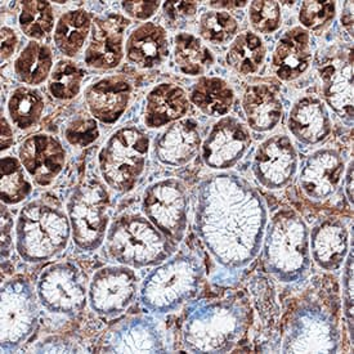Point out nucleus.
I'll return each instance as SVG.
<instances>
[{
	"instance_id": "4",
	"label": "nucleus",
	"mask_w": 354,
	"mask_h": 354,
	"mask_svg": "<svg viewBox=\"0 0 354 354\" xmlns=\"http://www.w3.org/2000/svg\"><path fill=\"white\" fill-rule=\"evenodd\" d=\"M204 266L191 254L170 257L149 272L140 288V303L153 315H168L198 294Z\"/></svg>"
},
{
	"instance_id": "46",
	"label": "nucleus",
	"mask_w": 354,
	"mask_h": 354,
	"mask_svg": "<svg viewBox=\"0 0 354 354\" xmlns=\"http://www.w3.org/2000/svg\"><path fill=\"white\" fill-rule=\"evenodd\" d=\"M19 44V37L13 28L8 26L1 28V62L8 61L13 56Z\"/></svg>"
},
{
	"instance_id": "44",
	"label": "nucleus",
	"mask_w": 354,
	"mask_h": 354,
	"mask_svg": "<svg viewBox=\"0 0 354 354\" xmlns=\"http://www.w3.org/2000/svg\"><path fill=\"white\" fill-rule=\"evenodd\" d=\"M122 8L131 19L147 21L159 10L160 1H122Z\"/></svg>"
},
{
	"instance_id": "16",
	"label": "nucleus",
	"mask_w": 354,
	"mask_h": 354,
	"mask_svg": "<svg viewBox=\"0 0 354 354\" xmlns=\"http://www.w3.org/2000/svg\"><path fill=\"white\" fill-rule=\"evenodd\" d=\"M252 146L248 127L233 116H223L212 127L201 146V158L207 168L228 170L233 168Z\"/></svg>"
},
{
	"instance_id": "15",
	"label": "nucleus",
	"mask_w": 354,
	"mask_h": 354,
	"mask_svg": "<svg viewBox=\"0 0 354 354\" xmlns=\"http://www.w3.org/2000/svg\"><path fill=\"white\" fill-rule=\"evenodd\" d=\"M298 152L285 134L261 142L252 159V173L261 186L277 191L289 186L298 171Z\"/></svg>"
},
{
	"instance_id": "12",
	"label": "nucleus",
	"mask_w": 354,
	"mask_h": 354,
	"mask_svg": "<svg viewBox=\"0 0 354 354\" xmlns=\"http://www.w3.org/2000/svg\"><path fill=\"white\" fill-rule=\"evenodd\" d=\"M188 205L186 186L177 178L153 182L142 196L143 214L173 245L185 239Z\"/></svg>"
},
{
	"instance_id": "45",
	"label": "nucleus",
	"mask_w": 354,
	"mask_h": 354,
	"mask_svg": "<svg viewBox=\"0 0 354 354\" xmlns=\"http://www.w3.org/2000/svg\"><path fill=\"white\" fill-rule=\"evenodd\" d=\"M12 232H13V219L7 205L1 204V261L8 258L12 246Z\"/></svg>"
},
{
	"instance_id": "33",
	"label": "nucleus",
	"mask_w": 354,
	"mask_h": 354,
	"mask_svg": "<svg viewBox=\"0 0 354 354\" xmlns=\"http://www.w3.org/2000/svg\"><path fill=\"white\" fill-rule=\"evenodd\" d=\"M7 110L12 124L19 131L37 127L46 111L43 94L32 86H19L10 95Z\"/></svg>"
},
{
	"instance_id": "35",
	"label": "nucleus",
	"mask_w": 354,
	"mask_h": 354,
	"mask_svg": "<svg viewBox=\"0 0 354 354\" xmlns=\"http://www.w3.org/2000/svg\"><path fill=\"white\" fill-rule=\"evenodd\" d=\"M21 161L13 156L1 158L0 198L4 205H19L32 192V185Z\"/></svg>"
},
{
	"instance_id": "29",
	"label": "nucleus",
	"mask_w": 354,
	"mask_h": 354,
	"mask_svg": "<svg viewBox=\"0 0 354 354\" xmlns=\"http://www.w3.org/2000/svg\"><path fill=\"white\" fill-rule=\"evenodd\" d=\"M188 98L203 113L221 118L232 110L234 91L222 77L201 76L192 86Z\"/></svg>"
},
{
	"instance_id": "32",
	"label": "nucleus",
	"mask_w": 354,
	"mask_h": 354,
	"mask_svg": "<svg viewBox=\"0 0 354 354\" xmlns=\"http://www.w3.org/2000/svg\"><path fill=\"white\" fill-rule=\"evenodd\" d=\"M173 58L178 70L188 76L204 75L214 65L213 52L194 34L180 32L174 37Z\"/></svg>"
},
{
	"instance_id": "34",
	"label": "nucleus",
	"mask_w": 354,
	"mask_h": 354,
	"mask_svg": "<svg viewBox=\"0 0 354 354\" xmlns=\"http://www.w3.org/2000/svg\"><path fill=\"white\" fill-rule=\"evenodd\" d=\"M266 56L267 49L261 37L252 31H245L233 39L225 61L239 74L252 75L261 70Z\"/></svg>"
},
{
	"instance_id": "9",
	"label": "nucleus",
	"mask_w": 354,
	"mask_h": 354,
	"mask_svg": "<svg viewBox=\"0 0 354 354\" xmlns=\"http://www.w3.org/2000/svg\"><path fill=\"white\" fill-rule=\"evenodd\" d=\"M342 335L335 315L317 300L294 310L282 340V353H337Z\"/></svg>"
},
{
	"instance_id": "41",
	"label": "nucleus",
	"mask_w": 354,
	"mask_h": 354,
	"mask_svg": "<svg viewBox=\"0 0 354 354\" xmlns=\"http://www.w3.org/2000/svg\"><path fill=\"white\" fill-rule=\"evenodd\" d=\"M335 15V1H303L299 10V22L307 31H318L334 21Z\"/></svg>"
},
{
	"instance_id": "27",
	"label": "nucleus",
	"mask_w": 354,
	"mask_h": 354,
	"mask_svg": "<svg viewBox=\"0 0 354 354\" xmlns=\"http://www.w3.org/2000/svg\"><path fill=\"white\" fill-rule=\"evenodd\" d=\"M186 91L173 83L153 86L146 97L145 124L149 129H159L185 119L189 111Z\"/></svg>"
},
{
	"instance_id": "50",
	"label": "nucleus",
	"mask_w": 354,
	"mask_h": 354,
	"mask_svg": "<svg viewBox=\"0 0 354 354\" xmlns=\"http://www.w3.org/2000/svg\"><path fill=\"white\" fill-rule=\"evenodd\" d=\"M249 1H210V6L214 7V8H227V10H231V8H243L248 6Z\"/></svg>"
},
{
	"instance_id": "19",
	"label": "nucleus",
	"mask_w": 354,
	"mask_h": 354,
	"mask_svg": "<svg viewBox=\"0 0 354 354\" xmlns=\"http://www.w3.org/2000/svg\"><path fill=\"white\" fill-rule=\"evenodd\" d=\"M19 159L37 186L48 187L64 171L67 153L55 136L37 133L21 143Z\"/></svg>"
},
{
	"instance_id": "21",
	"label": "nucleus",
	"mask_w": 354,
	"mask_h": 354,
	"mask_svg": "<svg viewBox=\"0 0 354 354\" xmlns=\"http://www.w3.org/2000/svg\"><path fill=\"white\" fill-rule=\"evenodd\" d=\"M352 49L344 57L333 58L319 68L322 94L327 106L346 127L353 125V57Z\"/></svg>"
},
{
	"instance_id": "5",
	"label": "nucleus",
	"mask_w": 354,
	"mask_h": 354,
	"mask_svg": "<svg viewBox=\"0 0 354 354\" xmlns=\"http://www.w3.org/2000/svg\"><path fill=\"white\" fill-rule=\"evenodd\" d=\"M71 239L68 216L41 200L31 201L16 222V249L28 263H44L65 252Z\"/></svg>"
},
{
	"instance_id": "36",
	"label": "nucleus",
	"mask_w": 354,
	"mask_h": 354,
	"mask_svg": "<svg viewBox=\"0 0 354 354\" xmlns=\"http://www.w3.org/2000/svg\"><path fill=\"white\" fill-rule=\"evenodd\" d=\"M19 25L25 37L39 41L55 28V12L49 1L26 0L21 3Z\"/></svg>"
},
{
	"instance_id": "37",
	"label": "nucleus",
	"mask_w": 354,
	"mask_h": 354,
	"mask_svg": "<svg viewBox=\"0 0 354 354\" xmlns=\"http://www.w3.org/2000/svg\"><path fill=\"white\" fill-rule=\"evenodd\" d=\"M84 75V70L71 59H61L49 75L48 92L57 101H71L80 93Z\"/></svg>"
},
{
	"instance_id": "14",
	"label": "nucleus",
	"mask_w": 354,
	"mask_h": 354,
	"mask_svg": "<svg viewBox=\"0 0 354 354\" xmlns=\"http://www.w3.org/2000/svg\"><path fill=\"white\" fill-rule=\"evenodd\" d=\"M138 291V276L131 267L106 266L89 281L88 304L100 317H118L129 309Z\"/></svg>"
},
{
	"instance_id": "3",
	"label": "nucleus",
	"mask_w": 354,
	"mask_h": 354,
	"mask_svg": "<svg viewBox=\"0 0 354 354\" xmlns=\"http://www.w3.org/2000/svg\"><path fill=\"white\" fill-rule=\"evenodd\" d=\"M264 267L276 280L294 283L306 279L312 266L309 228L291 209H282L267 224L261 243Z\"/></svg>"
},
{
	"instance_id": "26",
	"label": "nucleus",
	"mask_w": 354,
	"mask_h": 354,
	"mask_svg": "<svg viewBox=\"0 0 354 354\" xmlns=\"http://www.w3.org/2000/svg\"><path fill=\"white\" fill-rule=\"evenodd\" d=\"M169 50L167 30L153 22L142 24L133 30L125 44L128 62L142 70H151L162 65L168 58Z\"/></svg>"
},
{
	"instance_id": "13",
	"label": "nucleus",
	"mask_w": 354,
	"mask_h": 354,
	"mask_svg": "<svg viewBox=\"0 0 354 354\" xmlns=\"http://www.w3.org/2000/svg\"><path fill=\"white\" fill-rule=\"evenodd\" d=\"M102 353H167L171 351L168 330L159 318L137 315L113 324L100 342Z\"/></svg>"
},
{
	"instance_id": "38",
	"label": "nucleus",
	"mask_w": 354,
	"mask_h": 354,
	"mask_svg": "<svg viewBox=\"0 0 354 354\" xmlns=\"http://www.w3.org/2000/svg\"><path fill=\"white\" fill-rule=\"evenodd\" d=\"M198 32L212 44H224L237 37L239 22L227 10H207L200 17Z\"/></svg>"
},
{
	"instance_id": "2",
	"label": "nucleus",
	"mask_w": 354,
	"mask_h": 354,
	"mask_svg": "<svg viewBox=\"0 0 354 354\" xmlns=\"http://www.w3.org/2000/svg\"><path fill=\"white\" fill-rule=\"evenodd\" d=\"M249 327V312L240 300H203L187 312L182 342L189 353H228Z\"/></svg>"
},
{
	"instance_id": "42",
	"label": "nucleus",
	"mask_w": 354,
	"mask_h": 354,
	"mask_svg": "<svg viewBox=\"0 0 354 354\" xmlns=\"http://www.w3.org/2000/svg\"><path fill=\"white\" fill-rule=\"evenodd\" d=\"M343 273V308L348 325V331L352 336L353 331V254L349 252L345 259Z\"/></svg>"
},
{
	"instance_id": "40",
	"label": "nucleus",
	"mask_w": 354,
	"mask_h": 354,
	"mask_svg": "<svg viewBox=\"0 0 354 354\" xmlns=\"http://www.w3.org/2000/svg\"><path fill=\"white\" fill-rule=\"evenodd\" d=\"M249 21L252 28L261 34L277 31L282 22L281 7L277 1H252L249 6Z\"/></svg>"
},
{
	"instance_id": "31",
	"label": "nucleus",
	"mask_w": 354,
	"mask_h": 354,
	"mask_svg": "<svg viewBox=\"0 0 354 354\" xmlns=\"http://www.w3.org/2000/svg\"><path fill=\"white\" fill-rule=\"evenodd\" d=\"M53 67L52 49L35 40L28 41L13 64L19 82L32 88L48 82Z\"/></svg>"
},
{
	"instance_id": "18",
	"label": "nucleus",
	"mask_w": 354,
	"mask_h": 354,
	"mask_svg": "<svg viewBox=\"0 0 354 354\" xmlns=\"http://www.w3.org/2000/svg\"><path fill=\"white\" fill-rule=\"evenodd\" d=\"M345 161L335 149L315 151L306 160L299 174L303 194L315 203H325L343 185Z\"/></svg>"
},
{
	"instance_id": "43",
	"label": "nucleus",
	"mask_w": 354,
	"mask_h": 354,
	"mask_svg": "<svg viewBox=\"0 0 354 354\" xmlns=\"http://www.w3.org/2000/svg\"><path fill=\"white\" fill-rule=\"evenodd\" d=\"M198 10V1H165L162 4V12L165 19L171 24H183L186 21L194 19L196 12Z\"/></svg>"
},
{
	"instance_id": "10",
	"label": "nucleus",
	"mask_w": 354,
	"mask_h": 354,
	"mask_svg": "<svg viewBox=\"0 0 354 354\" xmlns=\"http://www.w3.org/2000/svg\"><path fill=\"white\" fill-rule=\"evenodd\" d=\"M37 290L24 276H15L1 285V352L19 351L39 322Z\"/></svg>"
},
{
	"instance_id": "17",
	"label": "nucleus",
	"mask_w": 354,
	"mask_h": 354,
	"mask_svg": "<svg viewBox=\"0 0 354 354\" xmlns=\"http://www.w3.org/2000/svg\"><path fill=\"white\" fill-rule=\"evenodd\" d=\"M131 19L119 13H109L92 21L89 44L85 49V65L94 70H113L125 55L124 37Z\"/></svg>"
},
{
	"instance_id": "28",
	"label": "nucleus",
	"mask_w": 354,
	"mask_h": 354,
	"mask_svg": "<svg viewBox=\"0 0 354 354\" xmlns=\"http://www.w3.org/2000/svg\"><path fill=\"white\" fill-rule=\"evenodd\" d=\"M243 110L248 125L258 133L273 131L283 116L281 97L268 84L249 85L243 93Z\"/></svg>"
},
{
	"instance_id": "24",
	"label": "nucleus",
	"mask_w": 354,
	"mask_h": 354,
	"mask_svg": "<svg viewBox=\"0 0 354 354\" xmlns=\"http://www.w3.org/2000/svg\"><path fill=\"white\" fill-rule=\"evenodd\" d=\"M288 128L295 140L306 146H316L331 133V118L326 104L317 97L307 95L294 103Z\"/></svg>"
},
{
	"instance_id": "47",
	"label": "nucleus",
	"mask_w": 354,
	"mask_h": 354,
	"mask_svg": "<svg viewBox=\"0 0 354 354\" xmlns=\"http://www.w3.org/2000/svg\"><path fill=\"white\" fill-rule=\"evenodd\" d=\"M1 152H6L15 145V131L6 116H1Z\"/></svg>"
},
{
	"instance_id": "49",
	"label": "nucleus",
	"mask_w": 354,
	"mask_h": 354,
	"mask_svg": "<svg viewBox=\"0 0 354 354\" xmlns=\"http://www.w3.org/2000/svg\"><path fill=\"white\" fill-rule=\"evenodd\" d=\"M353 6L352 1H345L344 10H343V16H342V22L345 28H348L349 32H352L353 28Z\"/></svg>"
},
{
	"instance_id": "25",
	"label": "nucleus",
	"mask_w": 354,
	"mask_h": 354,
	"mask_svg": "<svg viewBox=\"0 0 354 354\" xmlns=\"http://www.w3.org/2000/svg\"><path fill=\"white\" fill-rule=\"evenodd\" d=\"M310 35L306 28H292L277 43L272 56V68L282 82H294L312 64Z\"/></svg>"
},
{
	"instance_id": "20",
	"label": "nucleus",
	"mask_w": 354,
	"mask_h": 354,
	"mask_svg": "<svg viewBox=\"0 0 354 354\" xmlns=\"http://www.w3.org/2000/svg\"><path fill=\"white\" fill-rule=\"evenodd\" d=\"M133 98V84L122 75L106 76L89 85L84 93L88 111L97 122L112 125L122 119Z\"/></svg>"
},
{
	"instance_id": "8",
	"label": "nucleus",
	"mask_w": 354,
	"mask_h": 354,
	"mask_svg": "<svg viewBox=\"0 0 354 354\" xmlns=\"http://www.w3.org/2000/svg\"><path fill=\"white\" fill-rule=\"evenodd\" d=\"M110 194L100 180L86 179L75 187L66 204V214L77 249L92 252L102 246L110 227Z\"/></svg>"
},
{
	"instance_id": "6",
	"label": "nucleus",
	"mask_w": 354,
	"mask_h": 354,
	"mask_svg": "<svg viewBox=\"0 0 354 354\" xmlns=\"http://www.w3.org/2000/svg\"><path fill=\"white\" fill-rule=\"evenodd\" d=\"M104 241L112 261L137 270L156 267L173 254V243L146 216L134 213L118 216Z\"/></svg>"
},
{
	"instance_id": "39",
	"label": "nucleus",
	"mask_w": 354,
	"mask_h": 354,
	"mask_svg": "<svg viewBox=\"0 0 354 354\" xmlns=\"http://www.w3.org/2000/svg\"><path fill=\"white\" fill-rule=\"evenodd\" d=\"M64 137L67 143L74 147H88L100 137L98 122L92 115L80 113L67 122L64 129Z\"/></svg>"
},
{
	"instance_id": "22",
	"label": "nucleus",
	"mask_w": 354,
	"mask_h": 354,
	"mask_svg": "<svg viewBox=\"0 0 354 354\" xmlns=\"http://www.w3.org/2000/svg\"><path fill=\"white\" fill-rule=\"evenodd\" d=\"M312 259L321 270L335 272L351 252V228L340 218H327L309 232Z\"/></svg>"
},
{
	"instance_id": "11",
	"label": "nucleus",
	"mask_w": 354,
	"mask_h": 354,
	"mask_svg": "<svg viewBox=\"0 0 354 354\" xmlns=\"http://www.w3.org/2000/svg\"><path fill=\"white\" fill-rule=\"evenodd\" d=\"M35 290L40 306L57 316L75 317L88 304L84 273L71 261L53 263L41 270Z\"/></svg>"
},
{
	"instance_id": "23",
	"label": "nucleus",
	"mask_w": 354,
	"mask_h": 354,
	"mask_svg": "<svg viewBox=\"0 0 354 354\" xmlns=\"http://www.w3.org/2000/svg\"><path fill=\"white\" fill-rule=\"evenodd\" d=\"M203 146L198 124L194 119H182L170 124L155 140L153 153L162 165L186 167L195 160Z\"/></svg>"
},
{
	"instance_id": "30",
	"label": "nucleus",
	"mask_w": 354,
	"mask_h": 354,
	"mask_svg": "<svg viewBox=\"0 0 354 354\" xmlns=\"http://www.w3.org/2000/svg\"><path fill=\"white\" fill-rule=\"evenodd\" d=\"M92 21L84 10H68L57 21L53 40L57 49L66 57H75L84 47L92 32Z\"/></svg>"
},
{
	"instance_id": "1",
	"label": "nucleus",
	"mask_w": 354,
	"mask_h": 354,
	"mask_svg": "<svg viewBox=\"0 0 354 354\" xmlns=\"http://www.w3.org/2000/svg\"><path fill=\"white\" fill-rule=\"evenodd\" d=\"M268 224L267 204L245 178L219 171L196 188V233L225 270H243L259 255Z\"/></svg>"
},
{
	"instance_id": "7",
	"label": "nucleus",
	"mask_w": 354,
	"mask_h": 354,
	"mask_svg": "<svg viewBox=\"0 0 354 354\" xmlns=\"http://www.w3.org/2000/svg\"><path fill=\"white\" fill-rule=\"evenodd\" d=\"M151 140L137 127H124L113 131L98 153L100 174L118 194L133 191L147 170Z\"/></svg>"
},
{
	"instance_id": "48",
	"label": "nucleus",
	"mask_w": 354,
	"mask_h": 354,
	"mask_svg": "<svg viewBox=\"0 0 354 354\" xmlns=\"http://www.w3.org/2000/svg\"><path fill=\"white\" fill-rule=\"evenodd\" d=\"M343 186H344L345 195L349 204H353V161L349 162L348 168L344 171Z\"/></svg>"
}]
</instances>
